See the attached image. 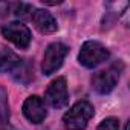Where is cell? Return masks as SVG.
Segmentation results:
<instances>
[{
    "instance_id": "2",
    "label": "cell",
    "mask_w": 130,
    "mask_h": 130,
    "mask_svg": "<svg viewBox=\"0 0 130 130\" xmlns=\"http://www.w3.org/2000/svg\"><path fill=\"white\" fill-rule=\"evenodd\" d=\"M107 58H109V51L101 43L93 41V40L86 41L81 46V51H80V55H78L80 63L84 68H89V69L96 68L98 64L104 63Z\"/></svg>"
},
{
    "instance_id": "3",
    "label": "cell",
    "mask_w": 130,
    "mask_h": 130,
    "mask_svg": "<svg viewBox=\"0 0 130 130\" xmlns=\"http://www.w3.org/2000/svg\"><path fill=\"white\" fill-rule=\"evenodd\" d=\"M69 47L63 43H52L47 46L44 57H43V64L41 69L44 75H52L55 71L60 69V66L64 61V57L68 55Z\"/></svg>"
},
{
    "instance_id": "12",
    "label": "cell",
    "mask_w": 130,
    "mask_h": 130,
    "mask_svg": "<svg viewBox=\"0 0 130 130\" xmlns=\"http://www.w3.org/2000/svg\"><path fill=\"white\" fill-rule=\"evenodd\" d=\"M98 130H119V121L116 118H106L98 125Z\"/></svg>"
},
{
    "instance_id": "9",
    "label": "cell",
    "mask_w": 130,
    "mask_h": 130,
    "mask_svg": "<svg viewBox=\"0 0 130 130\" xmlns=\"http://www.w3.org/2000/svg\"><path fill=\"white\" fill-rule=\"evenodd\" d=\"M0 130H11L8 92L2 86H0Z\"/></svg>"
},
{
    "instance_id": "1",
    "label": "cell",
    "mask_w": 130,
    "mask_h": 130,
    "mask_svg": "<svg viewBox=\"0 0 130 130\" xmlns=\"http://www.w3.org/2000/svg\"><path fill=\"white\" fill-rule=\"evenodd\" d=\"M93 116V107L87 101H78L63 116V125L68 130H83L86 128L89 119Z\"/></svg>"
},
{
    "instance_id": "13",
    "label": "cell",
    "mask_w": 130,
    "mask_h": 130,
    "mask_svg": "<svg viewBox=\"0 0 130 130\" xmlns=\"http://www.w3.org/2000/svg\"><path fill=\"white\" fill-rule=\"evenodd\" d=\"M31 11H32V6L28 5V3H17V5H14V14L17 17H22V19L28 17Z\"/></svg>"
},
{
    "instance_id": "11",
    "label": "cell",
    "mask_w": 130,
    "mask_h": 130,
    "mask_svg": "<svg viewBox=\"0 0 130 130\" xmlns=\"http://www.w3.org/2000/svg\"><path fill=\"white\" fill-rule=\"evenodd\" d=\"M19 63H20V58L14 52L3 51V54L0 55V72H12Z\"/></svg>"
},
{
    "instance_id": "6",
    "label": "cell",
    "mask_w": 130,
    "mask_h": 130,
    "mask_svg": "<svg viewBox=\"0 0 130 130\" xmlns=\"http://www.w3.org/2000/svg\"><path fill=\"white\" fill-rule=\"evenodd\" d=\"M46 101L55 107V109H61L68 104L69 101V95H68V86H66V78H57L54 80L47 90H46Z\"/></svg>"
},
{
    "instance_id": "10",
    "label": "cell",
    "mask_w": 130,
    "mask_h": 130,
    "mask_svg": "<svg viewBox=\"0 0 130 130\" xmlns=\"http://www.w3.org/2000/svg\"><path fill=\"white\" fill-rule=\"evenodd\" d=\"M12 75L17 81L23 83V84H28L32 78H34V74H32V68H31V63L28 60H20V63L17 64V68L12 71Z\"/></svg>"
},
{
    "instance_id": "4",
    "label": "cell",
    "mask_w": 130,
    "mask_h": 130,
    "mask_svg": "<svg viewBox=\"0 0 130 130\" xmlns=\"http://www.w3.org/2000/svg\"><path fill=\"white\" fill-rule=\"evenodd\" d=\"M2 34L6 40H9L11 43H14L17 47L26 49L31 43V31L19 22H12L8 23L2 28Z\"/></svg>"
},
{
    "instance_id": "8",
    "label": "cell",
    "mask_w": 130,
    "mask_h": 130,
    "mask_svg": "<svg viewBox=\"0 0 130 130\" xmlns=\"http://www.w3.org/2000/svg\"><path fill=\"white\" fill-rule=\"evenodd\" d=\"M32 22H34L35 28L43 34H52L58 28L57 20L54 19V15L46 9H37L32 14Z\"/></svg>"
},
{
    "instance_id": "5",
    "label": "cell",
    "mask_w": 130,
    "mask_h": 130,
    "mask_svg": "<svg viewBox=\"0 0 130 130\" xmlns=\"http://www.w3.org/2000/svg\"><path fill=\"white\" fill-rule=\"evenodd\" d=\"M118 80H119V69H118V64H115V66H112L106 71L95 74L92 77V86L98 93L104 95V93H109L113 90Z\"/></svg>"
},
{
    "instance_id": "14",
    "label": "cell",
    "mask_w": 130,
    "mask_h": 130,
    "mask_svg": "<svg viewBox=\"0 0 130 130\" xmlns=\"http://www.w3.org/2000/svg\"><path fill=\"white\" fill-rule=\"evenodd\" d=\"M125 130H128V124H127V125H125Z\"/></svg>"
},
{
    "instance_id": "7",
    "label": "cell",
    "mask_w": 130,
    "mask_h": 130,
    "mask_svg": "<svg viewBox=\"0 0 130 130\" xmlns=\"http://www.w3.org/2000/svg\"><path fill=\"white\" fill-rule=\"evenodd\" d=\"M23 115L34 124L43 122L46 115H47L43 100L37 95H32V96L26 98V101L23 103Z\"/></svg>"
}]
</instances>
